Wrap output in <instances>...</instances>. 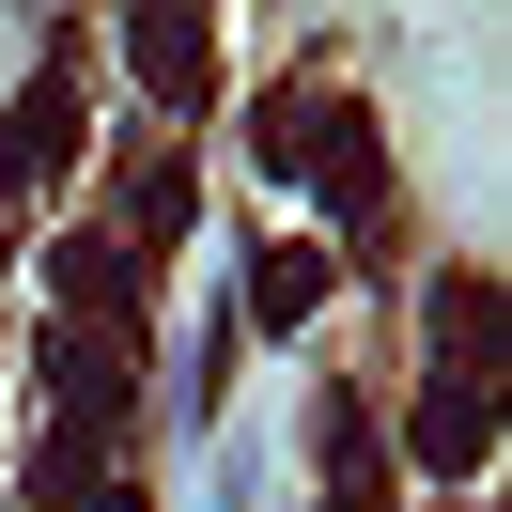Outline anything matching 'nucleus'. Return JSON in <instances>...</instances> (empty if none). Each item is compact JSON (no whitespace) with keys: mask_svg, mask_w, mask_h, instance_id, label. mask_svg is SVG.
<instances>
[{"mask_svg":"<svg viewBox=\"0 0 512 512\" xmlns=\"http://www.w3.org/2000/svg\"><path fill=\"white\" fill-rule=\"evenodd\" d=\"M342 311V249H326V233H280V249H264V280H249V326H326Z\"/></svg>","mask_w":512,"mask_h":512,"instance_id":"obj_2","label":"nucleus"},{"mask_svg":"<svg viewBox=\"0 0 512 512\" xmlns=\"http://www.w3.org/2000/svg\"><path fill=\"white\" fill-rule=\"evenodd\" d=\"M94 512H156V497H140V481H109V497H94Z\"/></svg>","mask_w":512,"mask_h":512,"instance_id":"obj_4","label":"nucleus"},{"mask_svg":"<svg viewBox=\"0 0 512 512\" xmlns=\"http://www.w3.org/2000/svg\"><path fill=\"white\" fill-rule=\"evenodd\" d=\"M125 47H140V94H156V109L218 94V16H125Z\"/></svg>","mask_w":512,"mask_h":512,"instance_id":"obj_3","label":"nucleus"},{"mask_svg":"<svg viewBox=\"0 0 512 512\" xmlns=\"http://www.w3.org/2000/svg\"><path fill=\"white\" fill-rule=\"evenodd\" d=\"M481 450H497V388H450V373H419V404H404V466H419V481H466Z\"/></svg>","mask_w":512,"mask_h":512,"instance_id":"obj_1","label":"nucleus"}]
</instances>
